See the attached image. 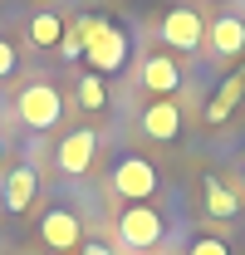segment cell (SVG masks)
Instances as JSON below:
<instances>
[{"label": "cell", "mask_w": 245, "mask_h": 255, "mask_svg": "<svg viewBox=\"0 0 245 255\" xmlns=\"http://www.w3.org/2000/svg\"><path fill=\"white\" fill-rule=\"evenodd\" d=\"M162 231H167V221H162V211L157 206H122L118 216V241L127 246V251H152L157 241H162Z\"/></svg>", "instance_id": "1"}, {"label": "cell", "mask_w": 245, "mask_h": 255, "mask_svg": "<svg viewBox=\"0 0 245 255\" xmlns=\"http://www.w3.org/2000/svg\"><path fill=\"white\" fill-rule=\"evenodd\" d=\"M15 113H20V123L34 128V132H44V128H54L64 118V98L54 84H30L25 94L15 98Z\"/></svg>", "instance_id": "2"}, {"label": "cell", "mask_w": 245, "mask_h": 255, "mask_svg": "<svg viewBox=\"0 0 245 255\" xmlns=\"http://www.w3.org/2000/svg\"><path fill=\"white\" fill-rule=\"evenodd\" d=\"M108 187L118 191L122 201L142 206V201L157 191V167H152L147 157H122L118 167H113V177H108Z\"/></svg>", "instance_id": "3"}, {"label": "cell", "mask_w": 245, "mask_h": 255, "mask_svg": "<svg viewBox=\"0 0 245 255\" xmlns=\"http://www.w3.org/2000/svg\"><path fill=\"white\" fill-rule=\"evenodd\" d=\"M201 39H206V25H201V15L196 10H167L162 15V44H172V49H182V54H196L201 49Z\"/></svg>", "instance_id": "4"}, {"label": "cell", "mask_w": 245, "mask_h": 255, "mask_svg": "<svg viewBox=\"0 0 245 255\" xmlns=\"http://www.w3.org/2000/svg\"><path fill=\"white\" fill-rule=\"evenodd\" d=\"M34 191H39V172H34L30 162H20V167L5 172V182H0V201H5L10 216H25V211L34 206Z\"/></svg>", "instance_id": "5"}, {"label": "cell", "mask_w": 245, "mask_h": 255, "mask_svg": "<svg viewBox=\"0 0 245 255\" xmlns=\"http://www.w3.org/2000/svg\"><path fill=\"white\" fill-rule=\"evenodd\" d=\"M93 157H98V132H89V128H79V132H69L59 142V152H54V162H59L64 177H84L93 167Z\"/></svg>", "instance_id": "6"}, {"label": "cell", "mask_w": 245, "mask_h": 255, "mask_svg": "<svg viewBox=\"0 0 245 255\" xmlns=\"http://www.w3.org/2000/svg\"><path fill=\"white\" fill-rule=\"evenodd\" d=\"M142 132L152 142H177L182 137V108H177V98H152L142 108Z\"/></svg>", "instance_id": "7"}, {"label": "cell", "mask_w": 245, "mask_h": 255, "mask_svg": "<svg viewBox=\"0 0 245 255\" xmlns=\"http://www.w3.org/2000/svg\"><path fill=\"white\" fill-rule=\"evenodd\" d=\"M39 241H44L49 251H79L84 226H79V216H74V211L54 206V211H44V221H39Z\"/></svg>", "instance_id": "8"}, {"label": "cell", "mask_w": 245, "mask_h": 255, "mask_svg": "<svg viewBox=\"0 0 245 255\" xmlns=\"http://www.w3.org/2000/svg\"><path fill=\"white\" fill-rule=\"evenodd\" d=\"M142 89L152 98H177V89H182V64L172 59V54H147L142 59Z\"/></svg>", "instance_id": "9"}, {"label": "cell", "mask_w": 245, "mask_h": 255, "mask_svg": "<svg viewBox=\"0 0 245 255\" xmlns=\"http://www.w3.org/2000/svg\"><path fill=\"white\" fill-rule=\"evenodd\" d=\"M84 59H89L93 74H118L122 64H127V30H118V25H113L98 44H89V49H84Z\"/></svg>", "instance_id": "10"}, {"label": "cell", "mask_w": 245, "mask_h": 255, "mask_svg": "<svg viewBox=\"0 0 245 255\" xmlns=\"http://www.w3.org/2000/svg\"><path fill=\"white\" fill-rule=\"evenodd\" d=\"M206 39H211V54H221V59L241 54L245 49V20L241 15H221V20L206 25Z\"/></svg>", "instance_id": "11"}, {"label": "cell", "mask_w": 245, "mask_h": 255, "mask_svg": "<svg viewBox=\"0 0 245 255\" xmlns=\"http://www.w3.org/2000/svg\"><path fill=\"white\" fill-rule=\"evenodd\" d=\"M241 98H245V79H241V74H231V79L216 89L211 108H206V123H211V128H216V123H226V118L236 113V103H241Z\"/></svg>", "instance_id": "12"}, {"label": "cell", "mask_w": 245, "mask_h": 255, "mask_svg": "<svg viewBox=\"0 0 245 255\" xmlns=\"http://www.w3.org/2000/svg\"><path fill=\"white\" fill-rule=\"evenodd\" d=\"M201 187H206V211H211L216 221H231V216L241 211V196H236V191L226 187V182H216V177H206Z\"/></svg>", "instance_id": "13"}, {"label": "cell", "mask_w": 245, "mask_h": 255, "mask_svg": "<svg viewBox=\"0 0 245 255\" xmlns=\"http://www.w3.org/2000/svg\"><path fill=\"white\" fill-rule=\"evenodd\" d=\"M30 39L39 44V49H59V39H64V20L54 15V10H39L30 20Z\"/></svg>", "instance_id": "14"}, {"label": "cell", "mask_w": 245, "mask_h": 255, "mask_svg": "<svg viewBox=\"0 0 245 255\" xmlns=\"http://www.w3.org/2000/svg\"><path fill=\"white\" fill-rule=\"evenodd\" d=\"M74 94H79V103H84V108H93V113H98V108H108V84H103V74H79V89H74Z\"/></svg>", "instance_id": "15"}, {"label": "cell", "mask_w": 245, "mask_h": 255, "mask_svg": "<svg viewBox=\"0 0 245 255\" xmlns=\"http://www.w3.org/2000/svg\"><path fill=\"white\" fill-rule=\"evenodd\" d=\"M69 30L79 34V39H84V49H89V44H98V39H103V34L113 30V25H108V20H103V15H79V20H74V25H69Z\"/></svg>", "instance_id": "16"}, {"label": "cell", "mask_w": 245, "mask_h": 255, "mask_svg": "<svg viewBox=\"0 0 245 255\" xmlns=\"http://www.w3.org/2000/svg\"><path fill=\"white\" fill-rule=\"evenodd\" d=\"M191 255H231V246H226L221 236H196V241H191Z\"/></svg>", "instance_id": "17"}, {"label": "cell", "mask_w": 245, "mask_h": 255, "mask_svg": "<svg viewBox=\"0 0 245 255\" xmlns=\"http://www.w3.org/2000/svg\"><path fill=\"white\" fill-rule=\"evenodd\" d=\"M15 69H20V54H15V44H10V39H0V79H10Z\"/></svg>", "instance_id": "18"}, {"label": "cell", "mask_w": 245, "mask_h": 255, "mask_svg": "<svg viewBox=\"0 0 245 255\" xmlns=\"http://www.w3.org/2000/svg\"><path fill=\"white\" fill-rule=\"evenodd\" d=\"M59 54H64V59H79V54H84V39H79L74 30H64V39H59Z\"/></svg>", "instance_id": "19"}, {"label": "cell", "mask_w": 245, "mask_h": 255, "mask_svg": "<svg viewBox=\"0 0 245 255\" xmlns=\"http://www.w3.org/2000/svg\"><path fill=\"white\" fill-rule=\"evenodd\" d=\"M79 255H113V246H103V241H84V251Z\"/></svg>", "instance_id": "20"}, {"label": "cell", "mask_w": 245, "mask_h": 255, "mask_svg": "<svg viewBox=\"0 0 245 255\" xmlns=\"http://www.w3.org/2000/svg\"><path fill=\"white\" fill-rule=\"evenodd\" d=\"M241 187H245V172H241Z\"/></svg>", "instance_id": "21"}, {"label": "cell", "mask_w": 245, "mask_h": 255, "mask_svg": "<svg viewBox=\"0 0 245 255\" xmlns=\"http://www.w3.org/2000/svg\"><path fill=\"white\" fill-rule=\"evenodd\" d=\"M0 152H5V142H0Z\"/></svg>", "instance_id": "22"}]
</instances>
